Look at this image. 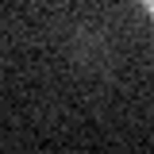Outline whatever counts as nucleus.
Listing matches in <instances>:
<instances>
[{
    "mask_svg": "<svg viewBox=\"0 0 154 154\" xmlns=\"http://www.w3.org/2000/svg\"><path fill=\"white\" fill-rule=\"evenodd\" d=\"M143 8H146V12H150V16H154V0H143Z\"/></svg>",
    "mask_w": 154,
    "mask_h": 154,
    "instance_id": "nucleus-1",
    "label": "nucleus"
}]
</instances>
